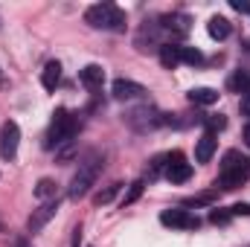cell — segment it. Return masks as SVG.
Returning <instances> with one entry per match:
<instances>
[{
  "label": "cell",
  "mask_w": 250,
  "mask_h": 247,
  "mask_svg": "<svg viewBox=\"0 0 250 247\" xmlns=\"http://www.w3.org/2000/svg\"><path fill=\"white\" fill-rule=\"evenodd\" d=\"M35 198H41V201H53V198H56V181H50V178L38 181V186H35Z\"/></svg>",
  "instance_id": "18"
},
{
  "label": "cell",
  "mask_w": 250,
  "mask_h": 247,
  "mask_svg": "<svg viewBox=\"0 0 250 247\" xmlns=\"http://www.w3.org/2000/svg\"><path fill=\"white\" fill-rule=\"evenodd\" d=\"M248 178H250V160H245L239 169H233V172L221 175V178H218V184H221V189H239L242 184H248Z\"/></svg>",
  "instance_id": "10"
},
{
  "label": "cell",
  "mask_w": 250,
  "mask_h": 247,
  "mask_svg": "<svg viewBox=\"0 0 250 247\" xmlns=\"http://www.w3.org/2000/svg\"><path fill=\"white\" fill-rule=\"evenodd\" d=\"M0 230H3V221H0Z\"/></svg>",
  "instance_id": "30"
},
{
  "label": "cell",
  "mask_w": 250,
  "mask_h": 247,
  "mask_svg": "<svg viewBox=\"0 0 250 247\" xmlns=\"http://www.w3.org/2000/svg\"><path fill=\"white\" fill-rule=\"evenodd\" d=\"M248 247H250V245H248Z\"/></svg>",
  "instance_id": "31"
},
{
  "label": "cell",
  "mask_w": 250,
  "mask_h": 247,
  "mask_svg": "<svg viewBox=\"0 0 250 247\" xmlns=\"http://www.w3.org/2000/svg\"><path fill=\"white\" fill-rule=\"evenodd\" d=\"M120 186H123V184H111L108 189H102V192L93 198V204H96V206H102V204H111V201H114V195L120 192Z\"/></svg>",
  "instance_id": "21"
},
{
  "label": "cell",
  "mask_w": 250,
  "mask_h": 247,
  "mask_svg": "<svg viewBox=\"0 0 250 247\" xmlns=\"http://www.w3.org/2000/svg\"><path fill=\"white\" fill-rule=\"evenodd\" d=\"M242 163H245V157H242L239 151H227V154H224V160H221V175H227V172L239 169Z\"/></svg>",
  "instance_id": "20"
},
{
  "label": "cell",
  "mask_w": 250,
  "mask_h": 247,
  "mask_svg": "<svg viewBox=\"0 0 250 247\" xmlns=\"http://www.w3.org/2000/svg\"><path fill=\"white\" fill-rule=\"evenodd\" d=\"M160 26H163L166 32L184 38V35L189 32V18L187 15H163V18H160Z\"/></svg>",
  "instance_id": "11"
},
{
  "label": "cell",
  "mask_w": 250,
  "mask_h": 247,
  "mask_svg": "<svg viewBox=\"0 0 250 247\" xmlns=\"http://www.w3.org/2000/svg\"><path fill=\"white\" fill-rule=\"evenodd\" d=\"M59 82H62V64L59 62H47L44 73H41V84H44L47 90H56Z\"/></svg>",
  "instance_id": "15"
},
{
  "label": "cell",
  "mask_w": 250,
  "mask_h": 247,
  "mask_svg": "<svg viewBox=\"0 0 250 247\" xmlns=\"http://www.w3.org/2000/svg\"><path fill=\"white\" fill-rule=\"evenodd\" d=\"M201 123L207 125V128H209V134H215V131H221V128H224V125H227V120H224V117H221V114H218V117H204V120H201Z\"/></svg>",
  "instance_id": "24"
},
{
  "label": "cell",
  "mask_w": 250,
  "mask_h": 247,
  "mask_svg": "<svg viewBox=\"0 0 250 247\" xmlns=\"http://www.w3.org/2000/svg\"><path fill=\"white\" fill-rule=\"evenodd\" d=\"M230 215H250V204H233Z\"/></svg>",
  "instance_id": "26"
},
{
  "label": "cell",
  "mask_w": 250,
  "mask_h": 247,
  "mask_svg": "<svg viewBox=\"0 0 250 247\" xmlns=\"http://www.w3.org/2000/svg\"><path fill=\"white\" fill-rule=\"evenodd\" d=\"M125 120H128L131 128H137V131H148V128H154V125H163V114H157L154 108H137V111H131Z\"/></svg>",
  "instance_id": "7"
},
{
  "label": "cell",
  "mask_w": 250,
  "mask_h": 247,
  "mask_svg": "<svg viewBox=\"0 0 250 247\" xmlns=\"http://www.w3.org/2000/svg\"><path fill=\"white\" fill-rule=\"evenodd\" d=\"M18 143H21V128H18V123L6 120L3 128H0V157H3V160H15Z\"/></svg>",
  "instance_id": "4"
},
{
  "label": "cell",
  "mask_w": 250,
  "mask_h": 247,
  "mask_svg": "<svg viewBox=\"0 0 250 247\" xmlns=\"http://www.w3.org/2000/svg\"><path fill=\"white\" fill-rule=\"evenodd\" d=\"M102 163H105V157L99 154V151H90L82 163H79V172L73 175V181H70V201H79V198H84L87 192H90V186L96 184V178H99V172H102Z\"/></svg>",
  "instance_id": "1"
},
{
  "label": "cell",
  "mask_w": 250,
  "mask_h": 247,
  "mask_svg": "<svg viewBox=\"0 0 250 247\" xmlns=\"http://www.w3.org/2000/svg\"><path fill=\"white\" fill-rule=\"evenodd\" d=\"M166 178H169L172 184H187L189 178H192V166L184 160V154H181V151L169 154V163H166Z\"/></svg>",
  "instance_id": "8"
},
{
  "label": "cell",
  "mask_w": 250,
  "mask_h": 247,
  "mask_svg": "<svg viewBox=\"0 0 250 247\" xmlns=\"http://www.w3.org/2000/svg\"><path fill=\"white\" fill-rule=\"evenodd\" d=\"M181 62L189 64V67H201L204 64V53L195 50V47H181Z\"/></svg>",
  "instance_id": "19"
},
{
  "label": "cell",
  "mask_w": 250,
  "mask_h": 247,
  "mask_svg": "<svg viewBox=\"0 0 250 247\" xmlns=\"http://www.w3.org/2000/svg\"><path fill=\"white\" fill-rule=\"evenodd\" d=\"M215 145H218V140H215V134H204L198 143H195V160L198 163H209V157L215 154Z\"/></svg>",
  "instance_id": "12"
},
{
  "label": "cell",
  "mask_w": 250,
  "mask_h": 247,
  "mask_svg": "<svg viewBox=\"0 0 250 247\" xmlns=\"http://www.w3.org/2000/svg\"><path fill=\"white\" fill-rule=\"evenodd\" d=\"M160 64L166 70H175L181 64V47L178 44H160Z\"/></svg>",
  "instance_id": "16"
},
{
  "label": "cell",
  "mask_w": 250,
  "mask_h": 247,
  "mask_svg": "<svg viewBox=\"0 0 250 247\" xmlns=\"http://www.w3.org/2000/svg\"><path fill=\"white\" fill-rule=\"evenodd\" d=\"M76 131H79V123H76V117H70L64 108H59L56 114H53V123H50V131H47V148H59V145H67L73 137H76Z\"/></svg>",
  "instance_id": "3"
},
{
  "label": "cell",
  "mask_w": 250,
  "mask_h": 247,
  "mask_svg": "<svg viewBox=\"0 0 250 247\" xmlns=\"http://www.w3.org/2000/svg\"><path fill=\"white\" fill-rule=\"evenodd\" d=\"M207 32H209V38H215V41H224V38L233 32V26H230V21H227V18H221V15H212V18H209V23H207Z\"/></svg>",
  "instance_id": "14"
},
{
  "label": "cell",
  "mask_w": 250,
  "mask_h": 247,
  "mask_svg": "<svg viewBox=\"0 0 250 247\" xmlns=\"http://www.w3.org/2000/svg\"><path fill=\"white\" fill-rule=\"evenodd\" d=\"M230 209H209V221L215 224V227H227L230 224Z\"/></svg>",
  "instance_id": "22"
},
{
  "label": "cell",
  "mask_w": 250,
  "mask_h": 247,
  "mask_svg": "<svg viewBox=\"0 0 250 247\" xmlns=\"http://www.w3.org/2000/svg\"><path fill=\"white\" fill-rule=\"evenodd\" d=\"M111 93H114L117 99H123V102H131V99H140V96L146 93V87H143L140 82H131V79H117L114 87H111Z\"/></svg>",
  "instance_id": "9"
},
{
  "label": "cell",
  "mask_w": 250,
  "mask_h": 247,
  "mask_svg": "<svg viewBox=\"0 0 250 247\" xmlns=\"http://www.w3.org/2000/svg\"><path fill=\"white\" fill-rule=\"evenodd\" d=\"M245 143H248V145H250V125H248V128H245Z\"/></svg>",
  "instance_id": "29"
},
{
  "label": "cell",
  "mask_w": 250,
  "mask_h": 247,
  "mask_svg": "<svg viewBox=\"0 0 250 247\" xmlns=\"http://www.w3.org/2000/svg\"><path fill=\"white\" fill-rule=\"evenodd\" d=\"M230 6H233L236 12H250V3H248V0H230Z\"/></svg>",
  "instance_id": "27"
},
{
  "label": "cell",
  "mask_w": 250,
  "mask_h": 247,
  "mask_svg": "<svg viewBox=\"0 0 250 247\" xmlns=\"http://www.w3.org/2000/svg\"><path fill=\"white\" fill-rule=\"evenodd\" d=\"M84 21L93 29H111V32H123L125 29V12L117 9L114 3H96L84 12Z\"/></svg>",
  "instance_id": "2"
},
{
  "label": "cell",
  "mask_w": 250,
  "mask_h": 247,
  "mask_svg": "<svg viewBox=\"0 0 250 247\" xmlns=\"http://www.w3.org/2000/svg\"><path fill=\"white\" fill-rule=\"evenodd\" d=\"M212 198H215V192H207V195H198V198H189V201H184V206H201V204H212Z\"/></svg>",
  "instance_id": "25"
},
{
  "label": "cell",
  "mask_w": 250,
  "mask_h": 247,
  "mask_svg": "<svg viewBox=\"0 0 250 247\" xmlns=\"http://www.w3.org/2000/svg\"><path fill=\"white\" fill-rule=\"evenodd\" d=\"M56 212H59V198H53V201H44L38 209H32V215H29V221H26V230H29V233H38V230H44V227H47V221H50Z\"/></svg>",
  "instance_id": "6"
},
{
  "label": "cell",
  "mask_w": 250,
  "mask_h": 247,
  "mask_svg": "<svg viewBox=\"0 0 250 247\" xmlns=\"http://www.w3.org/2000/svg\"><path fill=\"white\" fill-rule=\"evenodd\" d=\"M9 247H32V245H29V242H26L23 236H15V239L9 242Z\"/></svg>",
  "instance_id": "28"
},
{
  "label": "cell",
  "mask_w": 250,
  "mask_h": 247,
  "mask_svg": "<svg viewBox=\"0 0 250 247\" xmlns=\"http://www.w3.org/2000/svg\"><path fill=\"white\" fill-rule=\"evenodd\" d=\"M143 181H134V184H131V189H128V195H125L123 198V206H128V204H134V201H137V198H140V195H143Z\"/></svg>",
  "instance_id": "23"
},
{
  "label": "cell",
  "mask_w": 250,
  "mask_h": 247,
  "mask_svg": "<svg viewBox=\"0 0 250 247\" xmlns=\"http://www.w3.org/2000/svg\"><path fill=\"white\" fill-rule=\"evenodd\" d=\"M189 102L192 105H215L218 102V90H212V87H195V90H189Z\"/></svg>",
  "instance_id": "17"
},
{
  "label": "cell",
  "mask_w": 250,
  "mask_h": 247,
  "mask_svg": "<svg viewBox=\"0 0 250 247\" xmlns=\"http://www.w3.org/2000/svg\"><path fill=\"white\" fill-rule=\"evenodd\" d=\"M79 79H82V84H84V87L96 90V87H102V82H105V70H102L99 64H87V67L79 73Z\"/></svg>",
  "instance_id": "13"
},
{
  "label": "cell",
  "mask_w": 250,
  "mask_h": 247,
  "mask_svg": "<svg viewBox=\"0 0 250 247\" xmlns=\"http://www.w3.org/2000/svg\"><path fill=\"white\" fill-rule=\"evenodd\" d=\"M160 221L166 227H175V230H198L201 227V218L198 215H189L187 209H163L160 212Z\"/></svg>",
  "instance_id": "5"
}]
</instances>
